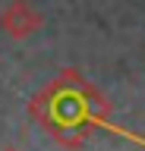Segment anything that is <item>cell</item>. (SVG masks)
<instances>
[{
	"mask_svg": "<svg viewBox=\"0 0 145 151\" xmlns=\"http://www.w3.org/2000/svg\"><path fill=\"white\" fill-rule=\"evenodd\" d=\"M3 25L10 28V35H25V32H32V28L38 25V16L29 13L25 3H13L10 13L3 16Z\"/></svg>",
	"mask_w": 145,
	"mask_h": 151,
	"instance_id": "6da1fadb",
	"label": "cell"
}]
</instances>
